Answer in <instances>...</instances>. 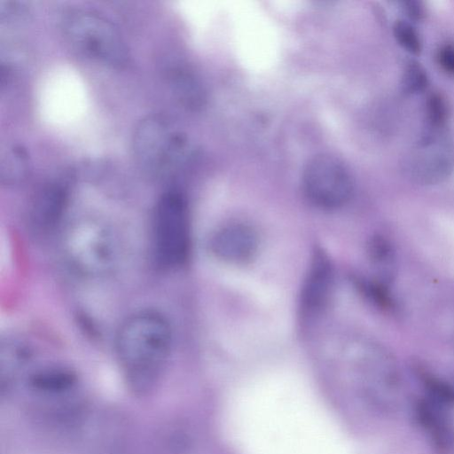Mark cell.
Returning <instances> with one entry per match:
<instances>
[{"mask_svg": "<svg viewBox=\"0 0 454 454\" xmlns=\"http://www.w3.org/2000/svg\"><path fill=\"white\" fill-rule=\"evenodd\" d=\"M172 345L168 321L153 310L129 317L116 336V353L130 388L138 395L153 390L160 380Z\"/></svg>", "mask_w": 454, "mask_h": 454, "instance_id": "obj_1", "label": "cell"}, {"mask_svg": "<svg viewBox=\"0 0 454 454\" xmlns=\"http://www.w3.org/2000/svg\"><path fill=\"white\" fill-rule=\"evenodd\" d=\"M132 150L139 168L152 177L175 175L189 161L192 149L187 137L166 117L149 114L137 124Z\"/></svg>", "mask_w": 454, "mask_h": 454, "instance_id": "obj_2", "label": "cell"}, {"mask_svg": "<svg viewBox=\"0 0 454 454\" xmlns=\"http://www.w3.org/2000/svg\"><path fill=\"white\" fill-rule=\"evenodd\" d=\"M62 248L71 268L86 277L106 276L118 262L117 237L103 220L80 218L70 222L63 232Z\"/></svg>", "mask_w": 454, "mask_h": 454, "instance_id": "obj_3", "label": "cell"}, {"mask_svg": "<svg viewBox=\"0 0 454 454\" xmlns=\"http://www.w3.org/2000/svg\"><path fill=\"white\" fill-rule=\"evenodd\" d=\"M62 29L68 42L79 51L112 67L129 61L128 48L117 28L98 12L75 9L67 12Z\"/></svg>", "mask_w": 454, "mask_h": 454, "instance_id": "obj_4", "label": "cell"}, {"mask_svg": "<svg viewBox=\"0 0 454 454\" xmlns=\"http://www.w3.org/2000/svg\"><path fill=\"white\" fill-rule=\"evenodd\" d=\"M152 238L155 259L160 266L174 268L187 259L190 225L187 203L176 190L164 192L156 202Z\"/></svg>", "mask_w": 454, "mask_h": 454, "instance_id": "obj_5", "label": "cell"}, {"mask_svg": "<svg viewBox=\"0 0 454 454\" xmlns=\"http://www.w3.org/2000/svg\"><path fill=\"white\" fill-rule=\"evenodd\" d=\"M406 176L419 185H434L454 171V141L446 127L426 125L403 160Z\"/></svg>", "mask_w": 454, "mask_h": 454, "instance_id": "obj_6", "label": "cell"}, {"mask_svg": "<svg viewBox=\"0 0 454 454\" xmlns=\"http://www.w3.org/2000/svg\"><path fill=\"white\" fill-rule=\"evenodd\" d=\"M308 200L322 209L345 206L354 192V180L347 166L335 156L321 153L306 164L301 177Z\"/></svg>", "mask_w": 454, "mask_h": 454, "instance_id": "obj_7", "label": "cell"}, {"mask_svg": "<svg viewBox=\"0 0 454 454\" xmlns=\"http://www.w3.org/2000/svg\"><path fill=\"white\" fill-rule=\"evenodd\" d=\"M453 410L425 395L414 403V419L438 454H454Z\"/></svg>", "mask_w": 454, "mask_h": 454, "instance_id": "obj_8", "label": "cell"}, {"mask_svg": "<svg viewBox=\"0 0 454 454\" xmlns=\"http://www.w3.org/2000/svg\"><path fill=\"white\" fill-rule=\"evenodd\" d=\"M256 231L248 224L231 223L221 226L209 241L211 253L219 260L233 264L250 262L258 250Z\"/></svg>", "mask_w": 454, "mask_h": 454, "instance_id": "obj_9", "label": "cell"}, {"mask_svg": "<svg viewBox=\"0 0 454 454\" xmlns=\"http://www.w3.org/2000/svg\"><path fill=\"white\" fill-rule=\"evenodd\" d=\"M68 190L61 182H50L35 195L30 212L32 224L36 230H51L61 219L66 209Z\"/></svg>", "mask_w": 454, "mask_h": 454, "instance_id": "obj_10", "label": "cell"}, {"mask_svg": "<svg viewBox=\"0 0 454 454\" xmlns=\"http://www.w3.org/2000/svg\"><path fill=\"white\" fill-rule=\"evenodd\" d=\"M333 282V269L328 258L322 253H317L303 291V303L309 310L320 309L329 295Z\"/></svg>", "mask_w": 454, "mask_h": 454, "instance_id": "obj_11", "label": "cell"}, {"mask_svg": "<svg viewBox=\"0 0 454 454\" xmlns=\"http://www.w3.org/2000/svg\"><path fill=\"white\" fill-rule=\"evenodd\" d=\"M164 77L182 105L194 108L201 104L203 97L200 84L189 68L170 62L164 67Z\"/></svg>", "mask_w": 454, "mask_h": 454, "instance_id": "obj_12", "label": "cell"}, {"mask_svg": "<svg viewBox=\"0 0 454 454\" xmlns=\"http://www.w3.org/2000/svg\"><path fill=\"white\" fill-rule=\"evenodd\" d=\"M27 168L28 157L27 151L20 145H14L1 159V181L6 184L19 182L26 176Z\"/></svg>", "mask_w": 454, "mask_h": 454, "instance_id": "obj_13", "label": "cell"}, {"mask_svg": "<svg viewBox=\"0 0 454 454\" xmlns=\"http://www.w3.org/2000/svg\"><path fill=\"white\" fill-rule=\"evenodd\" d=\"M74 383V376L62 369H45L31 377L32 386L41 391L59 393L69 389Z\"/></svg>", "mask_w": 454, "mask_h": 454, "instance_id": "obj_14", "label": "cell"}, {"mask_svg": "<svg viewBox=\"0 0 454 454\" xmlns=\"http://www.w3.org/2000/svg\"><path fill=\"white\" fill-rule=\"evenodd\" d=\"M429 83L424 67L416 60H408L403 69L401 89L404 94L414 95L427 90Z\"/></svg>", "mask_w": 454, "mask_h": 454, "instance_id": "obj_15", "label": "cell"}, {"mask_svg": "<svg viewBox=\"0 0 454 454\" xmlns=\"http://www.w3.org/2000/svg\"><path fill=\"white\" fill-rule=\"evenodd\" d=\"M393 34L396 43L408 53L417 56L421 52V37L410 21L396 20L393 26Z\"/></svg>", "mask_w": 454, "mask_h": 454, "instance_id": "obj_16", "label": "cell"}, {"mask_svg": "<svg viewBox=\"0 0 454 454\" xmlns=\"http://www.w3.org/2000/svg\"><path fill=\"white\" fill-rule=\"evenodd\" d=\"M426 125L434 127H446L450 115V108L445 98L438 93L432 92L426 101Z\"/></svg>", "mask_w": 454, "mask_h": 454, "instance_id": "obj_17", "label": "cell"}, {"mask_svg": "<svg viewBox=\"0 0 454 454\" xmlns=\"http://www.w3.org/2000/svg\"><path fill=\"white\" fill-rule=\"evenodd\" d=\"M27 7L26 3L16 0H0V21L14 22L26 16Z\"/></svg>", "mask_w": 454, "mask_h": 454, "instance_id": "obj_18", "label": "cell"}, {"mask_svg": "<svg viewBox=\"0 0 454 454\" xmlns=\"http://www.w3.org/2000/svg\"><path fill=\"white\" fill-rule=\"evenodd\" d=\"M372 259L383 266H389L393 261V250L387 239L375 237L371 243Z\"/></svg>", "mask_w": 454, "mask_h": 454, "instance_id": "obj_19", "label": "cell"}, {"mask_svg": "<svg viewBox=\"0 0 454 454\" xmlns=\"http://www.w3.org/2000/svg\"><path fill=\"white\" fill-rule=\"evenodd\" d=\"M436 62L449 75L454 76V43H445L436 51Z\"/></svg>", "mask_w": 454, "mask_h": 454, "instance_id": "obj_20", "label": "cell"}, {"mask_svg": "<svg viewBox=\"0 0 454 454\" xmlns=\"http://www.w3.org/2000/svg\"><path fill=\"white\" fill-rule=\"evenodd\" d=\"M402 12L411 20H420L425 15V8L421 2L416 0H403L398 2Z\"/></svg>", "mask_w": 454, "mask_h": 454, "instance_id": "obj_21", "label": "cell"}]
</instances>
